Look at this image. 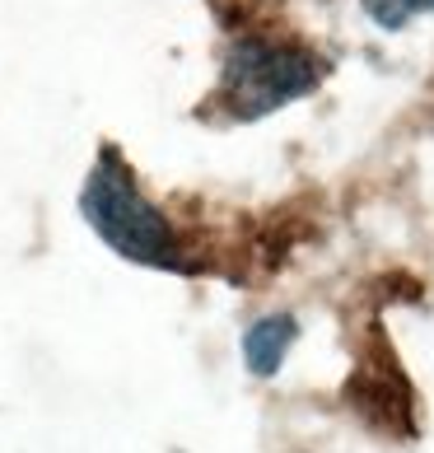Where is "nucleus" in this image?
<instances>
[{
    "label": "nucleus",
    "mask_w": 434,
    "mask_h": 453,
    "mask_svg": "<svg viewBox=\"0 0 434 453\" xmlns=\"http://www.w3.org/2000/svg\"><path fill=\"white\" fill-rule=\"evenodd\" d=\"M327 61H318L299 42H271V38H233L225 65H220V98L233 108V117L253 122L271 117L286 104H299L323 85Z\"/></svg>",
    "instance_id": "2"
},
{
    "label": "nucleus",
    "mask_w": 434,
    "mask_h": 453,
    "mask_svg": "<svg viewBox=\"0 0 434 453\" xmlns=\"http://www.w3.org/2000/svg\"><path fill=\"white\" fill-rule=\"evenodd\" d=\"M360 5L383 33H402L407 24L434 14V0H360Z\"/></svg>",
    "instance_id": "4"
},
{
    "label": "nucleus",
    "mask_w": 434,
    "mask_h": 453,
    "mask_svg": "<svg viewBox=\"0 0 434 453\" xmlns=\"http://www.w3.org/2000/svg\"><path fill=\"white\" fill-rule=\"evenodd\" d=\"M80 211L117 257L136 266H155V272H192L169 215L136 188V178H131V169L112 145L98 150L94 169L85 178V192H80Z\"/></svg>",
    "instance_id": "1"
},
{
    "label": "nucleus",
    "mask_w": 434,
    "mask_h": 453,
    "mask_svg": "<svg viewBox=\"0 0 434 453\" xmlns=\"http://www.w3.org/2000/svg\"><path fill=\"white\" fill-rule=\"evenodd\" d=\"M299 342V318L294 313H262L257 323H247L243 342H239V356H243V369L253 379H276L286 356Z\"/></svg>",
    "instance_id": "3"
}]
</instances>
